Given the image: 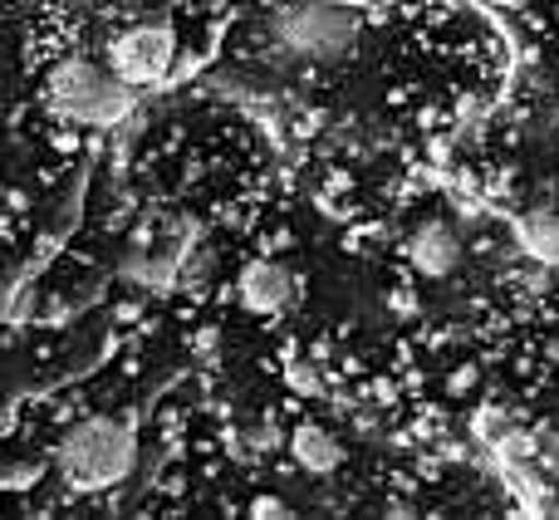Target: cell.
Here are the masks:
<instances>
[{"instance_id":"obj_1","label":"cell","mask_w":559,"mask_h":520,"mask_svg":"<svg viewBox=\"0 0 559 520\" xmlns=\"http://www.w3.org/2000/svg\"><path fill=\"white\" fill-rule=\"evenodd\" d=\"M55 466L79 492L114 486V482H123L128 466H133V433H128L118 417H84V423L69 427L64 442L55 447Z\"/></svg>"},{"instance_id":"obj_2","label":"cell","mask_w":559,"mask_h":520,"mask_svg":"<svg viewBox=\"0 0 559 520\" xmlns=\"http://www.w3.org/2000/svg\"><path fill=\"white\" fill-rule=\"evenodd\" d=\"M45 98L64 123H84V128L118 123L128 114V104H133L123 79L114 69H98L94 59H64V64H55L45 79Z\"/></svg>"},{"instance_id":"obj_3","label":"cell","mask_w":559,"mask_h":520,"mask_svg":"<svg viewBox=\"0 0 559 520\" xmlns=\"http://www.w3.org/2000/svg\"><path fill=\"white\" fill-rule=\"evenodd\" d=\"M271 35H275V45H285L295 59H319V64H329V59H344L348 49H354L358 15L344 5H324V0H314V5H285L271 20Z\"/></svg>"},{"instance_id":"obj_4","label":"cell","mask_w":559,"mask_h":520,"mask_svg":"<svg viewBox=\"0 0 559 520\" xmlns=\"http://www.w3.org/2000/svg\"><path fill=\"white\" fill-rule=\"evenodd\" d=\"M173 59H177V39L167 35L163 25H133V29H123V35H114V45H108V69H114L128 88L167 79Z\"/></svg>"},{"instance_id":"obj_5","label":"cell","mask_w":559,"mask_h":520,"mask_svg":"<svg viewBox=\"0 0 559 520\" xmlns=\"http://www.w3.org/2000/svg\"><path fill=\"white\" fill-rule=\"evenodd\" d=\"M403 256H407V270H413V275H423V280H447L456 265H462V236H456L447 222L427 216L423 226H413V236H407Z\"/></svg>"},{"instance_id":"obj_6","label":"cell","mask_w":559,"mask_h":520,"mask_svg":"<svg viewBox=\"0 0 559 520\" xmlns=\"http://www.w3.org/2000/svg\"><path fill=\"white\" fill-rule=\"evenodd\" d=\"M299 295V280L289 275L280 260H251L236 280V299H241L251 315H285Z\"/></svg>"},{"instance_id":"obj_7","label":"cell","mask_w":559,"mask_h":520,"mask_svg":"<svg viewBox=\"0 0 559 520\" xmlns=\"http://www.w3.org/2000/svg\"><path fill=\"white\" fill-rule=\"evenodd\" d=\"M289 452H295L299 472H309V476H329L338 462H344L338 437L329 433V427H314V423H305V427H295V433H289Z\"/></svg>"},{"instance_id":"obj_8","label":"cell","mask_w":559,"mask_h":520,"mask_svg":"<svg viewBox=\"0 0 559 520\" xmlns=\"http://www.w3.org/2000/svg\"><path fill=\"white\" fill-rule=\"evenodd\" d=\"M285 383L295 388L299 398H319V393H324V383H319V374H314V364H309V358H289V364H285Z\"/></svg>"},{"instance_id":"obj_9","label":"cell","mask_w":559,"mask_h":520,"mask_svg":"<svg viewBox=\"0 0 559 520\" xmlns=\"http://www.w3.org/2000/svg\"><path fill=\"white\" fill-rule=\"evenodd\" d=\"M251 511H261V516H285V501H275V496H261V501H251Z\"/></svg>"}]
</instances>
